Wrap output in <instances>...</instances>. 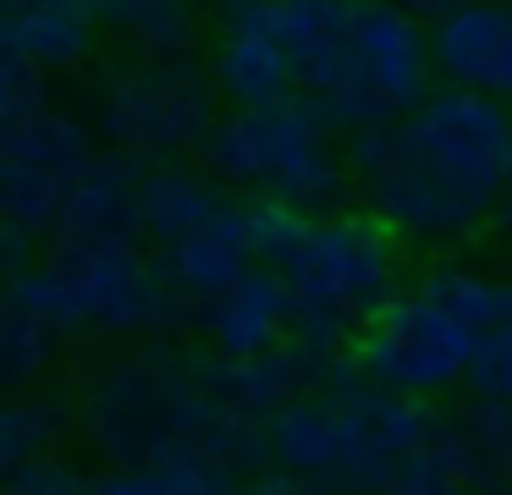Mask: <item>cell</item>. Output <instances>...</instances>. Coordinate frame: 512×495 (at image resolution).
Instances as JSON below:
<instances>
[{
  "instance_id": "obj_1",
  "label": "cell",
  "mask_w": 512,
  "mask_h": 495,
  "mask_svg": "<svg viewBox=\"0 0 512 495\" xmlns=\"http://www.w3.org/2000/svg\"><path fill=\"white\" fill-rule=\"evenodd\" d=\"M347 176L391 237L463 242L512 198V116L474 88H430L402 121L353 132Z\"/></svg>"
},
{
  "instance_id": "obj_2",
  "label": "cell",
  "mask_w": 512,
  "mask_h": 495,
  "mask_svg": "<svg viewBox=\"0 0 512 495\" xmlns=\"http://www.w3.org/2000/svg\"><path fill=\"white\" fill-rule=\"evenodd\" d=\"M292 61V88L336 132L402 121L430 94V28L391 0H259Z\"/></svg>"
},
{
  "instance_id": "obj_3",
  "label": "cell",
  "mask_w": 512,
  "mask_h": 495,
  "mask_svg": "<svg viewBox=\"0 0 512 495\" xmlns=\"http://www.w3.org/2000/svg\"><path fill=\"white\" fill-rule=\"evenodd\" d=\"M83 429L111 462L199 457L237 473L270 457L265 424L221 402L204 363L133 352L94 374L83 391Z\"/></svg>"
},
{
  "instance_id": "obj_4",
  "label": "cell",
  "mask_w": 512,
  "mask_h": 495,
  "mask_svg": "<svg viewBox=\"0 0 512 495\" xmlns=\"http://www.w3.org/2000/svg\"><path fill=\"white\" fill-rule=\"evenodd\" d=\"M435 429L419 396L325 363L320 380L265 418L270 462L309 495H380L402 457Z\"/></svg>"
},
{
  "instance_id": "obj_5",
  "label": "cell",
  "mask_w": 512,
  "mask_h": 495,
  "mask_svg": "<svg viewBox=\"0 0 512 495\" xmlns=\"http://www.w3.org/2000/svg\"><path fill=\"white\" fill-rule=\"evenodd\" d=\"M17 303L50 336H166L182 319L177 286L160 259L144 253L138 231H94V237H50L39 264H23L6 281Z\"/></svg>"
},
{
  "instance_id": "obj_6",
  "label": "cell",
  "mask_w": 512,
  "mask_h": 495,
  "mask_svg": "<svg viewBox=\"0 0 512 495\" xmlns=\"http://www.w3.org/2000/svg\"><path fill=\"white\" fill-rule=\"evenodd\" d=\"M512 319V281L468 264H441L397 286L358 330V369L402 396H441L468 380L474 347L490 325Z\"/></svg>"
},
{
  "instance_id": "obj_7",
  "label": "cell",
  "mask_w": 512,
  "mask_h": 495,
  "mask_svg": "<svg viewBox=\"0 0 512 495\" xmlns=\"http://www.w3.org/2000/svg\"><path fill=\"white\" fill-rule=\"evenodd\" d=\"M276 275L292 297L287 341L314 358H331L397 292V237L369 215H309Z\"/></svg>"
},
{
  "instance_id": "obj_8",
  "label": "cell",
  "mask_w": 512,
  "mask_h": 495,
  "mask_svg": "<svg viewBox=\"0 0 512 495\" xmlns=\"http://www.w3.org/2000/svg\"><path fill=\"white\" fill-rule=\"evenodd\" d=\"M331 121L303 99L232 110L204 138V171L221 187L325 215L347 193V154L336 149Z\"/></svg>"
},
{
  "instance_id": "obj_9",
  "label": "cell",
  "mask_w": 512,
  "mask_h": 495,
  "mask_svg": "<svg viewBox=\"0 0 512 495\" xmlns=\"http://www.w3.org/2000/svg\"><path fill=\"white\" fill-rule=\"evenodd\" d=\"M215 83L193 55L177 61H133L111 66L94 94V132L127 160H177L204 149L215 116Z\"/></svg>"
},
{
  "instance_id": "obj_10",
  "label": "cell",
  "mask_w": 512,
  "mask_h": 495,
  "mask_svg": "<svg viewBox=\"0 0 512 495\" xmlns=\"http://www.w3.org/2000/svg\"><path fill=\"white\" fill-rule=\"evenodd\" d=\"M89 127L72 110H34L0 143V220L23 237H50L72 165L89 154Z\"/></svg>"
},
{
  "instance_id": "obj_11",
  "label": "cell",
  "mask_w": 512,
  "mask_h": 495,
  "mask_svg": "<svg viewBox=\"0 0 512 495\" xmlns=\"http://www.w3.org/2000/svg\"><path fill=\"white\" fill-rule=\"evenodd\" d=\"M430 61L452 88L512 105V0H468L430 22Z\"/></svg>"
},
{
  "instance_id": "obj_12",
  "label": "cell",
  "mask_w": 512,
  "mask_h": 495,
  "mask_svg": "<svg viewBox=\"0 0 512 495\" xmlns=\"http://www.w3.org/2000/svg\"><path fill=\"white\" fill-rule=\"evenodd\" d=\"M210 83L221 99H232V110L298 99L292 61L270 33V22L259 17V0H221V39L210 55Z\"/></svg>"
},
{
  "instance_id": "obj_13",
  "label": "cell",
  "mask_w": 512,
  "mask_h": 495,
  "mask_svg": "<svg viewBox=\"0 0 512 495\" xmlns=\"http://www.w3.org/2000/svg\"><path fill=\"white\" fill-rule=\"evenodd\" d=\"M199 330L215 358H259L292 336V297L270 264H248L237 281L199 303Z\"/></svg>"
},
{
  "instance_id": "obj_14",
  "label": "cell",
  "mask_w": 512,
  "mask_h": 495,
  "mask_svg": "<svg viewBox=\"0 0 512 495\" xmlns=\"http://www.w3.org/2000/svg\"><path fill=\"white\" fill-rule=\"evenodd\" d=\"M100 0H0V50L39 72H72L94 55Z\"/></svg>"
},
{
  "instance_id": "obj_15",
  "label": "cell",
  "mask_w": 512,
  "mask_h": 495,
  "mask_svg": "<svg viewBox=\"0 0 512 495\" xmlns=\"http://www.w3.org/2000/svg\"><path fill=\"white\" fill-rule=\"evenodd\" d=\"M248 264H254L248 204H237V198H221L215 215H204L188 237H177V242L160 248V270H166V281L177 286V297H199V303L210 292H221L226 281H237Z\"/></svg>"
},
{
  "instance_id": "obj_16",
  "label": "cell",
  "mask_w": 512,
  "mask_h": 495,
  "mask_svg": "<svg viewBox=\"0 0 512 495\" xmlns=\"http://www.w3.org/2000/svg\"><path fill=\"white\" fill-rule=\"evenodd\" d=\"M138 160L116 149H89L67 176V193L56 209L50 237H94V231H138L133 198H138Z\"/></svg>"
},
{
  "instance_id": "obj_17",
  "label": "cell",
  "mask_w": 512,
  "mask_h": 495,
  "mask_svg": "<svg viewBox=\"0 0 512 495\" xmlns=\"http://www.w3.org/2000/svg\"><path fill=\"white\" fill-rule=\"evenodd\" d=\"M221 182L210 171H193V165L177 160H160L155 171L138 176V198H133V226L144 242L166 248V242L188 237L204 215L221 209Z\"/></svg>"
},
{
  "instance_id": "obj_18",
  "label": "cell",
  "mask_w": 512,
  "mask_h": 495,
  "mask_svg": "<svg viewBox=\"0 0 512 495\" xmlns=\"http://www.w3.org/2000/svg\"><path fill=\"white\" fill-rule=\"evenodd\" d=\"M490 473V457L474 446L468 429L435 424L408 457L391 468V479L380 484V495H468L474 479Z\"/></svg>"
},
{
  "instance_id": "obj_19",
  "label": "cell",
  "mask_w": 512,
  "mask_h": 495,
  "mask_svg": "<svg viewBox=\"0 0 512 495\" xmlns=\"http://www.w3.org/2000/svg\"><path fill=\"white\" fill-rule=\"evenodd\" d=\"M100 28H111L127 55L177 61L199 44L204 0H100Z\"/></svg>"
},
{
  "instance_id": "obj_20",
  "label": "cell",
  "mask_w": 512,
  "mask_h": 495,
  "mask_svg": "<svg viewBox=\"0 0 512 495\" xmlns=\"http://www.w3.org/2000/svg\"><path fill=\"white\" fill-rule=\"evenodd\" d=\"M83 495H237V473L199 457L116 462V468L83 479Z\"/></svg>"
},
{
  "instance_id": "obj_21",
  "label": "cell",
  "mask_w": 512,
  "mask_h": 495,
  "mask_svg": "<svg viewBox=\"0 0 512 495\" xmlns=\"http://www.w3.org/2000/svg\"><path fill=\"white\" fill-rule=\"evenodd\" d=\"M50 358H56V336L0 297V391H34L50 374Z\"/></svg>"
},
{
  "instance_id": "obj_22",
  "label": "cell",
  "mask_w": 512,
  "mask_h": 495,
  "mask_svg": "<svg viewBox=\"0 0 512 495\" xmlns=\"http://www.w3.org/2000/svg\"><path fill=\"white\" fill-rule=\"evenodd\" d=\"M61 429V407L39 396H17L0 413V473H17L23 462L50 457V440Z\"/></svg>"
},
{
  "instance_id": "obj_23",
  "label": "cell",
  "mask_w": 512,
  "mask_h": 495,
  "mask_svg": "<svg viewBox=\"0 0 512 495\" xmlns=\"http://www.w3.org/2000/svg\"><path fill=\"white\" fill-rule=\"evenodd\" d=\"M468 391H474L479 407H496V413H512V319L490 325L474 347V363H468Z\"/></svg>"
},
{
  "instance_id": "obj_24",
  "label": "cell",
  "mask_w": 512,
  "mask_h": 495,
  "mask_svg": "<svg viewBox=\"0 0 512 495\" xmlns=\"http://www.w3.org/2000/svg\"><path fill=\"white\" fill-rule=\"evenodd\" d=\"M45 105H50L45 99V72H39L34 61H23V55L0 50V143Z\"/></svg>"
},
{
  "instance_id": "obj_25",
  "label": "cell",
  "mask_w": 512,
  "mask_h": 495,
  "mask_svg": "<svg viewBox=\"0 0 512 495\" xmlns=\"http://www.w3.org/2000/svg\"><path fill=\"white\" fill-rule=\"evenodd\" d=\"M303 226H309L303 209L254 198V204H248V242H254V264H270V270H276V264L292 253V242L303 237Z\"/></svg>"
},
{
  "instance_id": "obj_26",
  "label": "cell",
  "mask_w": 512,
  "mask_h": 495,
  "mask_svg": "<svg viewBox=\"0 0 512 495\" xmlns=\"http://www.w3.org/2000/svg\"><path fill=\"white\" fill-rule=\"evenodd\" d=\"M397 11H408L413 22H441L446 11H457V6H468V0H391Z\"/></svg>"
},
{
  "instance_id": "obj_27",
  "label": "cell",
  "mask_w": 512,
  "mask_h": 495,
  "mask_svg": "<svg viewBox=\"0 0 512 495\" xmlns=\"http://www.w3.org/2000/svg\"><path fill=\"white\" fill-rule=\"evenodd\" d=\"M23 248H28V237H23V231H12L6 220H0V270H6V275L23 270Z\"/></svg>"
},
{
  "instance_id": "obj_28",
  "label": "cell",
  "mask_w": 512,
  "mask_h": 495,
  "mask_svg": "<svg viewBox=\"0 0 512 495\" xmlns=\"http://www.w3.org/2000/svg\"><path fill=\"white\" fill-rule=\"evenodd\" d=\"M237 495H303V490H298V484L287 479V473H270V479L248 484V490H243V484H237Z\"/></svg>"
},
{
  "instance_id": "obj_29",
  "label": "cell",
  "mask_w": 512,
  "mask_h": 495,
  "mask_svg": "<svg viewBox=\"0 0 512 495\" xmlns=\"http://www.w3.org/2000/svg\"><path fill=\"white\" fill-rule=\"evenodd\" d=\"M0 413H6V396H0Z\"/></svg>"
},
{
  "instance_id": "obj_30",
  "label": "cell",
  "mask_w": 512,
  "mask_h": 495,
  "mask_svg": "<svg viewBox=\"0 0 512 495\" xmlns=\"http://www.w3.org/2000/svg\"><path fill=\"white\" fill-rule=\"evenodd\" d=\"M496 495H512V490H496Z\"/></svg>"
},
{
  "instance_id": "obj_31",
  "label": "cell",
  "mask_w": 512,
  "mask_h": 495,
  "mask_svg": "<svg viewBox=\"0 0 512 495\" xmlns=\"http://www.w3.org/2000/svg\"><path fill=\"white\" fill-rule=\"evenodd\" d=\"M507 116H512V105H507Z\"/></svg>"
},
{
  "instance_id": "obj_32",
  "label": "cell",
  "mask_w": 512,
  "mask_h": 495,
  "mask_svg": "<svg viewBox=\"0 0 512 495\" xmlns=\"http://www.w3.org/2000/svg\"><path fill=\"white\" fill-rule=\"evenodd\" d=\"M0 495H6V490H0Z\"/></svg>"
}]
</instances>
